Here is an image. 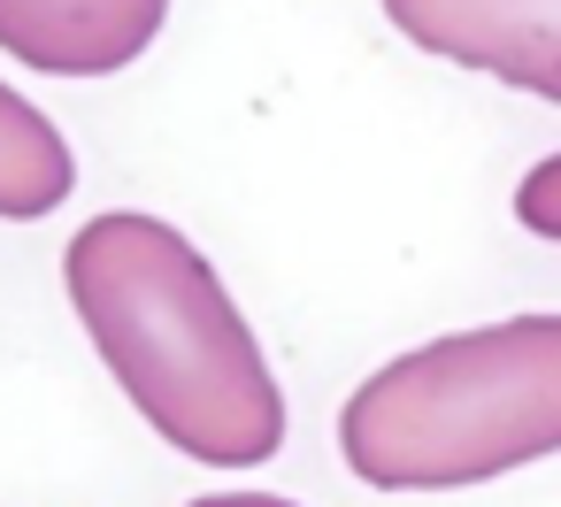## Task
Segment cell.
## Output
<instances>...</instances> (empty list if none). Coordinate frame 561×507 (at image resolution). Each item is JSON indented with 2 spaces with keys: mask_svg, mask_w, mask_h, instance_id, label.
<instances>
[{
  "mask_svg": "<svg viewBox=\"0 0 561 507\" xmlns=\"http://www.w3.org/2000/svg\"><path fill=\"white\" fill-rule=\"evenodd\" d=\"M62 292L162 446L201 469H262L285 446V392L216 262L147 208L70 231Z\"/></svg>",
  "mask_w": 561,
  "mask_h": 507,
  "instance_id": "obj_1",
  "label": "cell"
},
{
  "mask_svg": "<svg viewBox=\"0 0 561 507\" xmlns=\"http://www.w3.org/2000/svg\"><path fill=\"white\" fill-rule=\"evenodd\" d=\"M369 492H469L561 453V315H500L369 369L339 407Z\"/></svg>",
  "mask_w": 561,
  "mask_h": 507,
  "instance_id": "obj_2",
  "label": "cell"
},
{
  "mask_svg": "<svg viewBox=\"0 0 561 507\" xmlns=\"http://www.w3.org/2000/svg\"><path fill=\"white\" fill-rule=\"evenodd\" d=\"M377 9L431 62L561 108V0H377Z\"/></svg>",
  "mask_w": 561,
  "mask_h": 507,
  "instance_id": "obj_3",
  "label": "cell"
},
{
  "mask_svg": "<svg viewBox=\"0 0 561 507\" xmlns=\"http://www.w3.org/2000/svg\"><path fill=\"white\" fill-rule=\"evenodd\" d=\"M170 24V0H0V55L39 78H116Z\"/></svg>",
  "mask_w": 561,
  "mask_h": 507,
  "instance_id": "obj_4",
  "label": "cell"
},
{
  "mask_svg": "<svg viewBox=\"0 0 561 507\" xmlns=\"http://www.w3.org/2000/svg\"><path fill=\"white\" fill-rule=\"evenodd\" d=\"M78 193V154L62 124L0 78V223H39Z\"/></svg>",
  "mask_w": 561,
  "mask_h": 507,
  "instance_id": "obj_5",
  "label": "cell"
},
{
  "mask_svg": "<svg viewBox=\"0 0 561 507\" xmlns=\"http://www.w3.org/2000/svg\"><path fill=\"white\" fill-rule=\"evenodd\" d=\"M515 223H523L530 239H553V246H561V154H546V162L523 170V185H515Z\"/></svg>",
  "mask_w": 561,
  "mask_h": 507,
  "instance_id": "obj_6",
  "label": "cell"
},
{
  "mask_svg": "<svg viewBox=\"0 0 561 507\" xmlns=\"http://www.w3.org/2000/svg\"><path fill=\"white\" fill-rule=\"evenodd\" d=\"M185 507H300V499H285V492H201Z\"/></svg>",
  "mask_w": 561,
  "mask_h": 507,
  "instance_id": "obj_7",
  "label": "cell"
}]
</instances>
